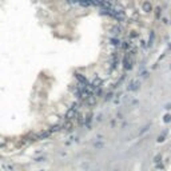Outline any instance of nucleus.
Segmentation results:
<instances>
[{
	"label": "nucleus",
	"mask_w": 171,
	"mask_h": 171,
	"mask_svg": "<svg viewBox=\"0 0 171 171\" xmlns=\"http://www.w3.org/2000/svg\"><path fill=\"white\" fill-rule=\"evenodd\" d=\"M111 32H112L114 35H119L122 32V28L119 27V26H112V27H111Z\"/></svg>",
	"instance_id": "423d86ee"
},
{
	"label": "nucleus",
	"mask_w": 171,
	"mask_h": 171,
	"mask_svg": "<svg viewBox=\"0 0 171 171\" xmlns=\"http://www.w3.org/2000/svg\"><path fill=\"white\" fill-rule=\"evenodd\" d=\"M51 135V131H44V132H40L38 135V139H44V138H48Z\"/></svg>",
	"instance_id": "0eeeda50"
},
{
	"label": "nucleus",
	"mask_w": 171,
	"mask_h": 171,
	"mask_svg": "<svg viewBox=\"0 0 171 171\" xmlns=\"http://www.w3.org/2000/svg\"><path fill=\"white\" fill-rule=\"evenodd\" d=\"M67 1L70 4H78L79 3V0H67Z\"/></svg>",
	"instance_id": "9b49d317"
},
{
	"label": "nucleus",
	"mask_w": 171,
	"mask_h": 171,
	"mask_svg": "<svg viewBox=\"0 0 171 171\" xmlns=\"http://www.w3.org/2000/svg\"><path fill=\"white\" fill-rule=\"evenodd\" d=\"M163 140H164V136H163V135L158 138V142H163Z\"/></svg>",
	"instance_id": "ddd939ff"
},
{
	"label": "nucleus",
	"mask_w": 171,
	"mask_h": 171,
	"mask_svg": "<svg viewBox=\"0 0 171 171\" xmlns=\"http://www.w3.org/2000/svg\"><path fill=\"white\" fill-rule=\"evenodd\" d=\"M155 11H156L155 18H156V19H159V18H160V13H162V9H160V7H159V8H156Z\"/></svg>",
	"instance_id": "6e6552de"
},
{
	"label": "nucleus",
	"mask_w": 171,
	"mask_h": 171,
	"mask_svg": "<svg viewBox=\"0 0 171 171\" xmlns=\"http://www.w3.org/2000/svg\"><path fill=\"white\" fill-rule=\"evenodd\" d=\"M152 39H154V32H151V36H150V40H148V43H150V46L152 44Z\"/></svg>",
	"instance_id": "f8f14e48"
},
{
	"label": "nucleus",
	"mask_w": 171,
	"mask_h": 171,
	"mask_svg": "<svg viewBox=\"0 0 171 171\" xmlns=\"http://www.w3.org/2000/svg\"><path fill=\"white\" fill-rule=\"evenodd\" d=\"M111 43H112L114 46H119V40L118 39H111Z\"/></svg>",
	"instance_id": "9d476101"
},
{
	"label": "nucleus",
	"mask_w": 171,
	"mask_h": 171,
	"mask_svg": "<svg viewBox=\"0 0 171 171\" xmlns=\"http://www.w3.org/2000/svg\"><path fill=\"white\" fill-rule=\"evenodd\" d=\"M138 88H139V83H138V80H132V82L128 84V91H136Z\"/></svg>",
	"instance_id": "20e7f679"
},
{
	"label": "nucleus",
	"mask_w": 171,
	"mask_h": 171,
	"mask_svg": "<svg viewBox=\"0 0 171 171\" xmlns=\"http://www.w3.org/2000/svg\"><path fill=\"white\" fill-rule=\"evenodd\" d=\"M163 121H164V123H168V122L171 121V115H170V114L164 115V119H163Z\"/></svg>",
	"instance_id": "1a4fd4ad"
},
{
	"label": "nucleus",
	"mask_w": 171,
	"mask_h": 171,
	"mask_svg": "<svg viewBox=\"0 0 171 171\" xmlns=\"http://www.w3.org/2000/svg\"><path fill=\"white\" fill-rule=\"evenodd\" d=\"M75 76H76V79L79 80V83L82 86H84V87H87L88 86V80H87V78L86 76H83L82 74H75Z\"/></svg>",
	"instance_id": "f03ea898"
},
{
	"label": "nucleus",
	"mask_w": 171,
	"mask_h": 171,
	"mask_svg": "<svg viewBox=\"0 0 171 171\" xmlns=\"http://www.w3.org/2000/svg\"><path fill=\"white\" fill-rule=\"evenodd\" d=\"M75 115H76V110H75V108H70L68 111H67V114H66V118H67V119H72V118H75Z\"/></svg>",
	"instance_id": "39448f33"
},
{
	"label": "nucleus",
	"mask_w": 171,
	"mask_h": 171,
	"mask_svg": "<svg viewBox=\"0 0 171 171\" xmlns=\"http://www.w3.org/2000/svg\"><path fill=\"white\" fill-rule=\"evenodd\" d=\"M142 9H143L146 13L151 12L152 11V4L150 3V1H143V4H142Z\"/></svg>",
	"instance_id": "7ed1b4c3"
},
{
	"label": "nucleus",
	"mask_w": 171,
	"mask_h": 171,
	"mask_svg": "<svg viewBox=\"0 0 171 171\" xmlns=\"http://www.w3.org/2000/svg\"><path fill=\"white\" fill-rule=\"evenodd\" d=\"M123 63H125V68H126V70H131L132 64H134V52H128V54L125 56Z\"/></svg>",
	"instance_id": "f257e3e1"
}]
</instances>
